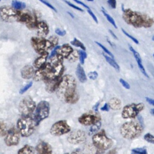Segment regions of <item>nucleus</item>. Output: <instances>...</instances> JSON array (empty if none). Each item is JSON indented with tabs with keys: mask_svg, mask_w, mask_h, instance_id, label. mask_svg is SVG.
Here are the masks:
<instances>
[{
	"mask_svg": "<svg viewBox=\"0 0 154 154\" xmlns=\"http://www.w3.org/2000/svg\"><path fill=\"white\" fill-rule=\"evenodd\" d=\"M92 141L99 153H103L113 144L112 140L106 136L104 130L96 132L92 137Z\"/></svg>",
	"mask_w": 154,
	"mask_h": 154,
	"instance_id": "obj_4",
	"label": "nucleus"
},
{
	"mask_svg": "<svg viewBox=\"0 0 154 154\" xmlns=\"http://www.w3.org/2000/svg\"><path fill=\"white\" fill-rule=\"evenodd\" d=\"M87 11H88V13H89V14L90 15V16H91V17L93 18V19L94 20V22H95L96 23H98V20H97V17H96V15L94 14V13L90 10V8L87 9Z\"/></svg>",
	"mask_w": 154,
	"mask_h": 154,
	"instance_id": "obj_46",
	"label": "nucleus"
},
{
	"mask_svg": "<svg viewBox=\"0 0 154 154\" xmlns=\"http://www.w3.org/2000/svg\"><path fill=\"white\" fill-rule=\"evenodd\" d=\"M70 126L66 120H59L54 123L50 129V132L54 136H61L69 132Z\"/></svg>",
	"mask_w": 154,
	"mask_h": 154,
	"instance_id": "obj_11",
	"label": "nucleus"
},
{
	"mask_svg": "<svg viewBox=\"0 0 154 154\" xmlns=\"http://www.w3.org/2000/svg\"><path fill=\"white\" fill-rule=\"evenodd\" d=\"M144 108L143 103H132L127 105L123 108L122 116L123 119H133L136 117L138 114Z\"/></svg>",
	"mask_w": 154,
	"mask_h": 154,
	"instance_id": "obj_9",
	"label": "nucleus"
},
{
	"mask_svg": "<svg viewBox=\"0 0 154 154\" xmlns=\"http://www.w3.org/2000/svg\"><path fill=\"white\" fill-rule=\"evenodd\" d=\"M129 48L130 49V51L132 52L135 60H136V61L137 63V64H138V66L140 69V70H141V72H142V73L145 76H146L147 78H149V76L147 75V73H146V70H145V69L144 67H143V65L142 64V60H141V57L140 55V54H138V52L137 51H136L131 46L129 45Z\"/></svg>",
	"mask_w": 154,
	"mask_h": 154,
	"instance_id": "obj_21",
	"label": "nucleus"
},
{
	"mask_svg": "<svg viewBox=\"0 0 154 154\" xmlns=\"http://www.w3.org/2000/svg\"><path fill=\"white\" fill-rule=\"evenodd\" d=\"M86 1H89V2H93V1H94V0H86Z\"/></svg>",
	"mask_w": 154,
	"mask_h": 154,
	"instance_id": "obj_57",
	"label": "nucleus"
},
{
	"mask_svg": "<svg viewBox=\"0 0 154 154\" xmlns=\"http://www.w3.org/2000/svg\"><path fill=\"white\" fill-rule=\"evenodd\" d=\"M51 69V64L50 63H46L40 68L34 72L32 76L33 79L35 81H40L45 80Z\"/></svg>",
	"mask_w": 154,
	"mask_h": 154,
	"instance_id": "obj_15",
	"label": "nucleus"
},
{
	"mask_svg": "<svg viewBox=\"0 0 154 154\" xmlns=\"http://www.w3.org/2000/svg\"><path fill=\"white\" fill-rule=\"evenodd\" d=\"M40 2H42L43 4H45V5H46L47 7H49L51 9H52V10H53L55 12H57V10H56V8L52 5H51L49 2H48L46 0H39Z\"/></svg>",
	"mask_w": 154,
	"mask_h": 154,
	"instance_id": "obj_43",
	"label": "nucleus"
},
{
	"mask_svg": "<svg viewBox=\"0 0 154 154\" xmlns=\"http://www.w3.org/2000/svg\"><path fill=\"white\" fill-rule=\"evenodd\" d=\"M73 1H74L75 2H76L77 4H81V5H82L83 7H84L85 8H86L87 9H88V8H90L89 7H88V5H87L86 4H85L84 2H82V1H80L79 0H73Z\"/></svg>",
	"mask_w": 154,
	"mask_h": 154,
	"instance_id": "obj_48",
	"label": "nucleus"
},
{
	"mask_svg": "<svg viewBox=\"0 0 154 154\" xmlns=\"http://www.w3.org/2000/svg\"><path fill=\"white\" fill-rule=\"evenodd\" d=\"M7 132V128L5 124L0 121V137L5 136Z\"/></svg>",
	"mask_w": 154,
	"mask_h": 154,
	"instance_id": "obj_34",
	"label": "nucleus"
},
{
	"mask_svg": "<svg viewBox=\"0 0 154 154\" xmlns=\"http://www.w3.org/2000/svg\"><path fill=\"white\" fill-rule=\"evenodd\" d=\"M78 58V51L76 50H73L71 54L68 56V57L67 58V59L70 61V62H74Z\"/></svg>",
	"mask_w": 154,
	"mask_h": 154,
	"instance_id": "obj_31",
	"label": "nucleus"
},
{
	"mask_svg": "<svg viewBox=\"0 0 154 154\" xmlns=\"http://www.w3.org/2000/svg\"><path fill=\"white\" fill-rule=\"evenodd\" d=\"M66 154H79V150H75V151H73L71 153H66Z\"/></svg>",
	"mask_w": 154,
	"mask_h": 154,
	"instance_id": "obj_54",
	"label": "nucleus"
},
{
	"mask_svg": "<svg viewBox=\"0 0 154 154\" xmlns=\"http://www.w3.org/2000/svg\"><path fill=\"white\" fill-rule=\"evenodd\" d=\"M107 2H108V5L112 9L116 8V6H117V1H116V0H108Z\"/></svg>",
	"mask_w": 154,
	"mask_h": 154,
	"instance_id": "obj_45",
	"label": "nucleus"
},
{
	"mask_svg": "<svg viewBox=\"0 0 154 154\" xmlns=\"http://www.w3.org/2000/svg\"><path fill=\"white\" fill-rule=\"evenodd\" d=\"M48 56H49V53L48 52V51L44 52L42 54H41L40 55L34 60L33 63L34 67L37 69H38L40 67H42L43 65H44L46 63V60L48 58Z\"/></svg>",
	"mask_w": 154,
	"mask_h": 154,
	"instance_id": "obj_23",
	"label": "nucleus"
},
{
	"mask_svg": "<svg viewBox=\"0 0 154 154\" xmlns=\"http://www.w3.org/2000/svg\"><path fill=\"white\" fill-rule=\"evenodd\" d=\"M122 17L126 23L137 28L141 27L150 28L154 23L152 17L131 9H125Z\"/></svg>",
	"mask_w": 154,
	"mask_h": 154,
	"instance_id": "obj_2",
	"label": "nucleus"
},
{
	"mask_svg": "<svg viewBox=\"0 0 154 154\" xmlns=\"http://www.w3.org/2000/svg\"><path fill=\"white\" fill-rule=\"evenodd\" d=\"M119 81H120V82L121 83V84H122L125 88H126V89H129V88H130V85H129V84L126 81H125V80L123 79L122 78H120V79H119Z\"/></svg>",
	"mask_w": 154,
	"mask_h": 154,
	"instance_id": "obj_47",
	"label": "nucleus"
},
{
	"mask_svg": "<svg viewBox=\"0 0 154 154\" xmlns=\"http://www.w3.org/2000/svg\"><path fill=\"white\" fill-rule=\"evenodd\" d=\"M64 2L65 3H66L69 6H70V7H72V8H74V9H76V10H79V11H82V12H83V11H84V10H83L82 8H81L80 7H79L76 6V5H74L73 4H72V3L70 2L69 1H66V0H64Z\"/></svg>",
	"mask_w": 154,
	"mask_h": 154,
	"instance_id": "obj_41",
	"label": "nucleus"
},
{
	"mask_svg": "<svg viewBox=\"0 0 154 154\" xmlns=\"http://www.w3.org/2000/svg\"><path fill=\"white\" fill-rule=\"evenodd\" d=\"M37 30L38 37L45 38L47 36L49 32V26L48 24L44 21H39L37 22L36 28Z\"/></svg>",
	"mask_w": 154,
	"mask_h": 154,
	"instance_id": "obj_18",
	"label": "nucleus"
},
{
	"mask_svg": "<svg viewBox=\"0 0 154 154\" xmlns=\"http://www.w3.org/2000/svg\"><path fill=\"white\" fill-rule=\"evenodd\" d=\"M19 141L20 133L17 129L13 127L7 130L4 138V141L7 146H13L17 145Z\"/></svg>",
	"mask_w": 154,
	"mask_h": 154,
	"instance_id": "obj_13",
	"label": "nucleus"
},
{
	"mask_svg": "<svg viewBox=\"0 0 154 154\" xmlns=\"http://www.w3.org/2000/svg\"><path fill=\"white\" fill-rule=\"evenodd\" d=\"M32 85V82H29L27 84H26L23 87H22L20 90H19V93L20 94H23L25 92H26Z\"/></svg>",
	"mask_w": 154,
	"mask_h": 154,
	"instance_id": "obj_38",
	"label": "nucleus"
},
{
	"mask_svg": "<svg viewBox=\"0 0 154 154\" xmlns=\"http://www.w3.org/2000/svg\"><path fill=\"white\" fill-rule=\"evenodd\" d=\"M35 149L31 146L26 144L18 150L17 154H34Z\"/></svg>",
	"mask_w": 154,
	"mask_h": 154,
	"instance_id": "obj_26",
	"label": "nucleus"
},
{
	"mask_svg": "<svg viewBox=\"0 0 154 154\" xmlns=\"http://www.w3.org/2000/svg\"><path fill=\"white\" fill-rule=\"evenodd\" d=\"M78 57L79 59L80 63L82 64H84L85 59L87 58V54L85 52V51H83L82 49L78 50Z\"/></svg>",
	"mask_w": 154,
	"mask_h": 154,
	"instance_id": "obj_32",
	"label": "nucleus"
},
{
	"mask_svg": "<svg viewBox=\"0 0 154 154\" xmlns=\"http://www.w3.org/2000/svg\"><path fill=\"white\" fill-rule=\"evenodd\" d=\"M31 43L34 51L39 54L54 48L53 45L48 39H45V38L39 37H32L31 39Z\"/></svg>",
	"mask_w": 154,
	"mask_h": 154,
	"instance_id": "obj_8",
	"label": "nucleus"
},
{
	"mask_svg": "<svg viewBox=\"0 0 154 154\" xmlns=\"http://www.w3.org/2000/svg\"><path fill=\"white\" fill-rule=\"evenodd\" d=\"M100 109H101L102 111H109V106H108V103H105L104 105Z\"/></svg>",
	"mask_w": 154,
	"mask_h": 154,
	"instance_id": "obj_49",
	"label": "nucleus"
},
{
	"mask_svg": "<svg viewBox=\"0 0 154 154\" xmlns=\"http://www.w3.org/2000/svg\"><path fill=\"white\" fill-rule=\"evenodd\" d=\"M35 110L34 114V120L37 126L42 120L46 119L50 112V105L49 102L45 100H42L38 103L35 106Z\"/></svg>",
	"mask_w": 154,
	"mask_h": 154,
	"instance_id": "obj_7",
	"label": "nucleus"
},
{
	"mask_svg": "<svg viewBox=\"0 0 154 154\" xmlns=\"http://www.w3.org/2000/svg\"><path fill=\"white\" fill-rule=\"evenodd\" d=\"M103 56L104 57L105 59L106 60V61L108 63V64L109 65H111L113 68H114L117 71H119V69H120V67H119V64L116 62V61L114 60V58H111V57L107 55L106 54H104L103 53L102 54Z\"/></svg>",
	"mask_w": 154,
	"mask_h": 154,
	"instance_id": "obj_27",
	"label": "nucleus"
},
{
	"mask_svg": "<svg viewBox=\"0 0 154 154\" xmlns=\"http://www.w3.org/2000/svg\"><path fill=\"white\" fill-rule=\"evenodd\" d=\"M16 21L25 23L29 29L35 28L38 22L35 14L28 11L24 10V9L17 11Z\"/></svg>",
	"mask_w": 154,
	"mask_h": 154,
	"instance_id": "obj_6",
	"label": "nucleus"
},
{
	"mask_svg": "<svg viewBox=\"0 0 154 154\" xmlns=\"http://www.w3.org/2000/svg\"><path fill=\"white\" fill-rule=\"evenodd\" d=\"M122 31L123 32V34H125V35H126L128 38H129L130 39H131L135 43H136V44H138L139 43V42H138V40L137 39V38H135V37H134L133 36H132L131 35H130L129 34H128L124 29H123V28H122Z\"/></svg>",
	"mask_w": 154,
	"mask_h": 154,
	"instance_id": "obj_40",
	"label": "nucleus"
},
{
	"mask_svg": "<svg viewBox=\"0 0 154 154\" xmlns=\"http://www.w3.org/2000/svg\"><path fill=\"white\" fill-rule=\"evenodd\" d=\"M101 125L102 124H101L100 121H99V122L95 123L94 124L92 125V126H91V128L90 129V132L91 133H94V132H97L99 130V129L100 128Z\"/></svg>",
	"mask_w": 154,
	"mask_h": 154,
	"instance_id": "obj_33",
	"label": "nucleus"
},
{
	"mask_svg": "<svg viewBox=\"0 0 154 154\" xmlns=\"http://www.w3.org/2000/svg\"><path fill=\"white\" fill-rule=\"evenodd\" d=\"M143 130V125L137 121L125 122L120 129L122 136L128 140H132L138 137L141 134Z\"/></svg>",
	"mask_w": 154,
	"mask_h": 154,
	"instance_id": "obj_3",
	"label": "nucleus"
},
{
	"mask_svg": "<svg viewBox=\"0 0 154 154\" xmlns=\"http://www.w3.org/2000/svg\"><path fill=\"white\" fill-rule=\"evenodd\" d=\"M108 105L111 109L113 110H119L122 106V102L119 99L113 97L109 100Z\"/></svg>",
	"mask_w": 154,
	"mask_h": 154,
	"instance_id": "obj_25",
	"label": "nucleus"
},
{
	"mask_svg": "<svg viewBox=\"0 0 154 154\" xmlns=\"http://www.w3.org/2000/svg\"><path fill=\"white\" fill-rule=\"evenodd\" d=\"M37 154H52L51 146L43 141H40L35 147Z\"/></svg>",
	"mask_w": 154,
	"mask_h": 154,
	"instance_id": "obj_17",
	"label": "nucleus"
},
{
	"mask_svg": "<svg viewBox=\"0 0 154 154\" xmlns=\"http://www.w3.org/2000/svg\"><path fill=\"white\" fill-rule=\"evenodd\" d=\"M17 11L11 6H1L0 7V17L2 20L6 22L16 21Z\"/></svg>",
	"mask_w": 154,
	"mask_h": 154,
	"instance_id": "obj_12",
	"label": "nucleus"
},
{
	"mask_svg": "<svg viewBox=\"0 0 154 154\" xmlns=\"http://www.w3.org/2000/svg\"><path fill=\"white\" fill-rule=\"evenodd\" d=\"M68 13H69V14H70V16H72V17H73H73H74V16H73V15H72V14H71V13H69V12H68Z\"/></svg>",
	"mask_w": 154,
	"mask_h": 154,
	"instance_id": "obj_56",
	"label": "nucleus"
},
{
	"mask_svg": "<svg viewBox=\"0 0 154 154\" xmlns=\"http://www.w3.org/2000/svg\"><path fill=\"white\" fill-rule=\"evenodd\" d=\"M73 51V49L71 46L69 44H64L62 46H60L56 54L60 55L63 58H67Z\"/></svg>",
	"mask_w": 154,
	"mask_h": 154,
	"instance_id": "obj_20",
	"label": "nucleus"
},
{
	"mask_svg": "<svg viewBox=\"0 0 154 154\" xmlns=\"http://www.w3.org/2000/svg\"><path fill=\"white\" fill-rule=\"evenodd\" d=\"M101 11H102L103 14L104 15V16H105V17H106V19L108 20V21L116 29H117V26L116 25V22H115L114 19L105 10V9H104V8H103V7H102Z\"/></svg>",
	"mask_w": 154,
	"mask_h": 154,
	"instance_id": "obj_29",
	"label": "nucleus"
},
{
	"mask_svg": "<svg viewBox=\"0 0 154 154\" xmlns=\"http://www.w3.org/2000/svg\"><path fill=\"white\" fill-rule=\"evenodd\" d=\"M76 75L77 76L78 80L81 82L84 83L87 81V76H86L85 73L84 72L83 67L81 66L80 64H78L77 66L76 70Z\"/></svg>",
	"mask_w": 154,
	"mask_h": 154,
	"instance_id": "obj_24",
	"label": "nucleus"
},
{
	"mask_svg": "<svg viewBox=\"0 0 154 154\" xmlns=\"http://www.w3.org/2000/svg\"><path fill=\"white\" fill-rule=\"evenodd\" d=\"M116 149H112L111 150H109L107 154H116Z\"/></svg>",
	"mask_w": 154,
	"mask_h": 154,
	"instance_id": "obj_52",
	"label": "nucleus"
},
{
	"mask_svg": "<svg viewBox=\"0 0 154 154\" xmlns=\"http://www.w3.org/2000/svg\"><path fill=\"white\" fill-rule=\"evenodd\" d=\"M151 114H152V115L154 114V109H151Z\"/></svg>",
	"mask_w": 154,
	"mask_h": 154,
	"instance_id": "obj_55",
	"label": "nucleus"
},
{
	"mask_svg": "<svg viewBox=\"0 0 154 154\" xmlns=\"http://www.w3.org/2000/svg\"><path fill=\"white\" fill-rule=\"evenodd\" d=\"M100 120L101 117L97 113H84L78 118V122L84 126L92 125Z\"/></svg>",
	"mask_w": 154,
	"mask_h": 154,
	"instance_id": "obj_14",
	"label": "nucleus"
},
{
	"mask_svg": "<svg viewBox=\"0 0 154 154\" xmlns=\"http://www.w3.org/2000/svg\"><path fill=\"white\" fill-rule=\"evenodd\" d=\"M61 78V76L57 78L53 79L46 81H45L46 90L49 93H53L55 91L60 84Z\"/></svg>",
	"mask_w": 154,
	"mask_h": 154,
	"instance_id": "obj_19",
	"label": "nucleus"
},
{
	"mask_svg": "<svg viewBox=\"0 0 154 154\" xmlns=\"http://www.w3.org/2000/svg\"><path fill=\"white\" fill-rule=\"evenodd\" d=\"M36 125L32 118L28 116H22L17 122V128L22 137H28L31 135L35 130Z\"/></svg>",
	"mask_w": 154,
	"mask_h": 154,
	"instance_id": "obj_5",
	"label": "nucleus"
},
{
	"mask_svg": "<svg viewBox=\"0 0 154 154\" xmlns=\"http://www.w3.org/2000/svg\"><path fill=\"white\" fill-rule=\"evenodd\" d=\"M86 140V135L82 130H75L72 132L67 137V141L73 144H78L84 143Z\"/></svg>",
	"mask_w": 154,
	"mask_h": 154,
	"instance_id": "obj_16",
	"label": "nucleus"
},
{
	"mask_svg": "<svg viewBox=\"0 0 154 154\" xmlns=\"http://www.w3.org/2000/svg\"><path fill=\"white\" fill-rule=\"evenodd\" d=\"M144 139L149 142V143H150L152 144H153L154 143V137H153V135H152L150 133H147L144 136Z\"/></svg>",
	"mask_w": 154,
	"mask_h": 154,
	"instance_id": "obj_37",
	"label": "nucleus"
},
{
	"mask_svg": "<svg viewBox=\"0 0 154 154\" xmlns=\"http://www.w3.org/2000/svg\"><path fill=\"white\" fill-rule=\"evenodd\" d=\"M56 91L58 97L67 103L75 104L79 100L76 80L70 75H66L61 77Z\"/></svg>",
	"mask_w": 154,
	"mask_h": 154,
	"instance_id": "obj_1",
	"label": "nucleus"
},
{
	"mask_svg": "<svg viewBox=\"0 0 154 154\" xmlns=\"http://www.w3.org/2000/svg\"><path fill=\"white\" fill-rule=\"evenodd\" d=\"M34 67L29 65L25 66L20 71L21 76L25 79H29L32 78L34 73Z\"/></svg>",
	"mask_w": 154,
	"mask_h": 154,
	"instance_id": "obj_22",
	"label": "nucleus"
},
{
	"mask_svg": "<svg viewBox=\"0 0 154 154\" xmlns=\"http://www.w3.org/2000/svg\"><path fill=\"white\" fill-rule=\"evenodd\" d=\"M131 154H147V150L145 147L136 148L132 150Z\"/></svg>",
	"mask_w": 154,
	"mask_h": 154,
	"instance_id": "obj_35",
	"label": "nucleus"
},
{
	"mask_svg": "<svg viewBox=\"0 0 154 154\" xmlns=\"http://www.w3.org/2000/svg\"><path fill=\"white\" fill-rule=\"evenodd\" d=\"M146 101H147L148 103H149L151 104L152 105H154V100H153L152 99L146 97Z\"/></svg>",
	"mask_w": 154,
	"mask_h": 154,
	"instance_id": "obj_50",
	"label": "nucleus"
},
{
	"mask_svg": "<svg viewBox=\"0 0 154 154\" xmlns=\"http://www.w3.org/2000/svg\"><path fill=\"white\" fill-rule=\"evenodd\" d=\"M36 106L35 102L30 96L23 98L19 104V110L23 116H28L31 114Z\"/></svg>",
	"mask_w": 154,
	"mask_h": 154,
	"instance_id": "obj_10",
	"label": "nucleus"
},
{
	"mask_svg": "<svg viewBox=\"0 0 154 154\" xmlns=\"http://www.w3.org/2000/svg\"><path fill=\"white\" fill-rule=\"evenodd\" d=\"M99 105V102H97L96 104H95V105L93 106V109L94 111L96 112H97V110H98V106Z\"/></svg>",
	"mask_w": 154,
	"mask_h": 154,
	"instance_id": "obj_51",
	"label": "nucleus"
},
{
	"mask_svg": "<svg viewBox=\"0 0 154 154\" xmlns=\"http://www.w3.org/2000/svg\"><path fill=\"white\" fill-rule=\"evenodd\" d=\"M108 31H109V32H110V34H111L112 35V37H113L114 38H116V39H117V40L118 39V38H117V37L116 35V34H114V33L112 32V30H111V29H109Z\"/></svg>",
	"mask_w": 154,
	"mask_h": 154,
	"instance_id": "obj_53",
	"label": "nucleus"
},
{
	"mask_svg": "<svg viewBox=\"0 0 154 154\" xmlns=\"http://www.w3.org/2000/svg\"><path fill=\"white\" fill-rule=\"evenodd\" d=\"M48 40L51 42V43L53 45V46L54 47L57 46V44L58 43V38L57 37L54 36V35H52V36L49 37Z\"/></svg>",
	"mask_w": 154,
	"mask_h": 154,
	"instance_id": "obj_39",
	"label": "nucleus"
},
{
	"mask_svg": "<svg viewBox=\"0 0 154 154\" xmlns=\"http://www.w3.org/2000/svg\"><path fill=\"white\" fill-rule=\"evenodd\" d=\"M11 7L16 10H22L25 8L26 4L23 2L17 0H13L11 2Z\"/></svg>",
	"mask_w": 154,
	"mask_h": 154,
	"instance_id": "obj_28",
	"label": "nucleus"
},
{
	"mask_svg": "<svg viewBox=\"0 0 154 154\" xmlns=\"http://www.w3.org/2000/svg\"><path fill=\"white\" fill-rule=\"evenodd\" d=\"M55 32L60 36H64L66 34V31L64 29H61L60 28H56L55 30Z\"/></svg>",
	"mask_w": 154,
	"mask_h": 154,
	"instance_id": "obj_44",
	"label": "nucleus"
},
{
	"mask_svg": "<svg viewBox=\"0 0 154 154\" xmlns=\"http://www.w3.org/2000/svg\"><path fill=\"white\" fill-rule=\"evenodd\" d=\"M95 43L103 51V52H104L106 55H109V57H111V58H114V55H113V54H112L107 48H106L103 45H102L101 43H100L99 42H96V41H95Z\"/></svg>",
	"mask_w": 154,
	"mask_h": 154,
	"instance_id": "obj_36",
	"label": "nucleus"
},
{
	"mask_svg": "<svg viewBox=\"0 0 154 154\" xmlns=\"http://www.w3.org/2000/svg\"><path fill=\"white\" fill-rule=\"evenodd\" d=\"M0 1H1V0H0Z\"/></svg>",
	"mask_w": 154,
	"mask_h": 154,
	"instance_id": "obj_58",
	"label": "nucleus"
},
{
	"mask_svg": "<svg viewBox=\"0 0 154 154\" xmlns=\"http://www.w3.org/2000/svg\"><path fill=\"white\" fill-rule=\"evenodd\" d=\"M88 76L90 79L92 80H95L97 76H98V73L96 71H93V72H90L88 73Z\"/></svg>",
	"mask_w": 154,
	"mask_h": 154,
	"instance_id": "obj_42",
	"label": "nucleus"
},
{
	"mask_svg": "<svg viewBox=\"0 0 154 154\" xmlns=\"http://www.w3.org/2000/svg\"><path fill=\"white\" fill-rule=\"evenodd\" d=\"M70 44L72 45L73 46H75V47H78V48H80L83 51H85V46H84V45L78 39H77L76 38H74L73 40L70 41Z\"/></svg>",
	"mask_w": 154,
	"mask_h": 154,
	"instance_id": "obj_30",
	"label": "nucleus"
}]
</instances>
